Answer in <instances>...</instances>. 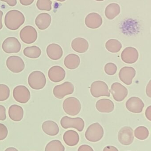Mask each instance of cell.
<instances>
[{"label":"cell","mask_w":151,"mask_h":151,"mask_svg":"<svg viewBox=\"0 0 151 151\" xmlns=\"http://www.w3.org/2000/svg\"><path fill=\"white\" fill-rule=\"evenodd\" d=\"M25 19L22 12L17 10H12L6 13L4 24L9 30L16 31L25 23Z\"/></svg>","instance_id":"6da1fadb"},{"label":"cell","mask_w":151,"mask_h":151,"mask_svg":"<svg viewBox=\"0 0 151 151\" xmlns=\"http://www.w3.org/2000/svg\"><path fill=\"white\" fill-rule=\"evenodd\" d=\"M104 129L98 122L93 123L87 129L85 136L87 140L92 142H99L104 136Z\"/></svg>","instance_id":"7a4b0ae2"},{"label":"cell","mask_w":151,"mask_h":151,"mask_svg":"<svg viewBox=\"0 0 151 151\" xmlns=\"http://www.w3.org/2000/svg\"><path fill=\"white\" fill-rule=\"evenodd\" d=\"M47 80L44 73L40 71H35L28 77L29 86L34 90H41L46 85Z\"/></svg>","instance_id":"3957f363"},{"label":"cell","mask_w":151,"mask_h":151,"mask_svg":"<svg viewBox=\"0 0 151 151\" xmlns=\"http://www.w3.org/2000/svg\"><path fill=\"white\" fill-rule=\"evenodd\" d=\"M63 107L66 113L71 116H75L80 112L81 104L78 99L71 97L64 100Z\"/></svg>","instance_id":"277c9868"},{"label":"cell","mask_w":151,"mask_h":151,"mask_svg":"<svg viewBox=\"0 0 151 151\" xmlns=\"http://www.w3.org/2000/svg\"><path fill=\"white\" fill-rule=\"evenodd\" d=\"M60 124L64 129L72 128L79 132H82L85 127L84 120L79 117L72 118L68 116H64L60 120Z\"/></svg>","instance_id":"5b68a950"},{"label":"cell","mask_w":151,"mask_h":151,"mask_svg":"<svg viewBox=\"0 0 151 151\" xmlns=\"http://www.w3.org/2000/svg\"><path fill=\"white\" fill-rule=\"evenodd\" d=\"M90 91L92 96L95 98L111 96L108 85L103 81L93 82L90 86Z\"/></svg>","instance_id":"8992f818"},{"label":"cell","mask_w":151,"mask_h":151,"mask_svg":"<svg viewBox=\"0 0 151 151\" xmlns=\"http://www.w3.org/2000/svg\"><path fill=\"white\" fill-rule=\"evenodd\" d=\"M20 37L24 43L32 44L37 40L38 34L36 29L33 27L27 25L23 27L20 31Z\"/></svg>","instance_id":"52a82bcc"},{"label":"cell","mask_w":151,"mask_h":151,"mask_svg":"<svg viewBox=\"0 0 151 151\" xmlns=\"http://www.w3.org/2000/svg\"><path fill=\"white\" fill-rule=\"evenodd\" d=\"M74 91V86L70 82L66 81L60 85H56L53 89L54 96L58 99H62L65 96L71 95Z\"/></svg>","instance_id":"ba28073f"},{"label":"cell","mask_w":151,"mask_h":151,"mask_svg":"<svg viewBox=\"0 0 151 151\" xmlns=\"http://www.w3.org/2000/svg\"><path fill=\"white\" fill-rule=\"evenodd\" d=\"M6 66L12 72L18 73L24 70L25 68V64L20 57L13 55L7 58Z\"/></svg>","instance_id":"9c48e42d"},{"label":"cell","mask_w":151,"mask_h":151,"mask_svg":"<svg viewBox=\"0 0 151 151\" xmlns=\"http://www.w3.org/2000/svg\"><path fill=\"white\" fill-rule=\"evenodd\" d=\"M20 42L16 37H9L6 38L2 44V48L7 54L17 53L21 50Z\"/></svg>","instance_id":"30bf717a"},{"label":"cell","mask_w":151,"mask_h":151,"mask_svg":"<svg viewBox=\"0 0 151 151\" xmlns=\"http://www.w3.org/2000/svg\"><path fill=\"white\" fill-rule=\"evenodd\" d=\"M13 97L17 102L25 104L30 100L31 94L29 89L26 86L18 85L13 89Z\"/></svg>","instance_id":"8fae6325"},{"label":"cell","mask_w":151,"mask_h":151,"mask_svg":"<svg viewBox=\"0 0 151 151\" xmlns=\"http://www.w3.org/2000/svg\"><path fill=\"white\" fill-rule=\"evenodd\" d=\"M134 139V130L130 127H123L119 131L118 140L122 145H130L133 143Z\"/></svg>","instance_id":"7c38bea8"},{"label":"cell","mask_w":151,"mask_h":151,"mask_svg":"<svg viewBox=\"0 0 151 151\" xmlns=\"http://www.w3.org/2000/svg\"><path fill=\"white\" fill-rule=\"evenodd\" d=\"M111 92L114 100L117 102L123 101L128 95V91L126 88L118 82H115L112 84Z\"/></svg>","instance_id":"4fadbf2b"},{"label":"cell","mask_w":151,"mask_h":151,"mask_svg":"<svg viewBox=\"0 0 151 151\" xmlns=\"http://www.w3.org/2000/svg\"><path fill=\"white\" fill-rule=\"evenodd\" d=\"M139 58V53L136 49L129 47L125 48L121 54V58L123 62L127 64L136 63Z\"/></svg>","instance_id":"5bb4252c"},{"label":"cell","mask_w":151,"mask_h":151,"mask_svg":"<svg viewBox=\"0 0 151 151\" xmlns=\"http://www.w3.org/2000/svg\"><path fill=\"white\" fill-rule=\"evenodd\" d=\"M127 110L134 113H140L142 112L144 104L142 100L137 97H132L126 104Z\"/></svg>","instance_id":"9a60e30c"},{"label":"cell","mask_w":151,"mask_h":151,"mask_svg":"<svg viewBox=\"0 0 151 151\" xmlns=\"http://www.w3.org/2000/svg\"><path fill=\"white\" fill-rule=\"evenodd\" d=\"M136 71L133 67L125 66L122 67L119 73V77L121 81L126 85L132 84V81L136 76Z\"/></svg>","instance_id":"2e32d148"},{"label":"cell","mask_w":151,"mask_h":151,"mask_svg":"<svg viewBox=\"0 0 151 151\" xmlns=\"http://www.w3.org/2000/svg\"><path fill=\"white\" fill-rule=\"evenodd\" d=\"M102 17L96 12H91L87 15L85 19L86 26L90 29L99 28L103 24Z\"/></svg>","instance_id":"e0dca14e"},{"label":"cell","mask_w":151,"mask_h":151,"mask_svg":"<svg viewBox=\"0 0 151 151\" xmlns=\"http://www.w3.org/2000/svg\"><path fill=\"white\" fill-rule=\"evenodd\" d=\"M48 76L51 81L59 82L64 79L66 76L65 71L61 66L55 65L49 70Z\"/></svg>","instance_id":"ac0fdd59"},{"label":"cell","mask_w":151,"mask_h":151,"mask_svg":"<svg viewBox=\"0 0 151 151\" xmlns=\"http://www.w3.org/2000/svg\"><path fill=\"white\" fill-rule=\"evenodd\" d=\"M47 55L52 60H58L63 56V50L61 46L56 43H51L46 49Z\"/></svg>","instance_id":"d6986e66"},{"label":"cell","mask_w":151,"mask_h":151,"mask_svg":"<svg viewBox=\"0 0 151 151\" xmlns=\"http://www.w3.org/2000/svg\"><path fill=\"white\" fill-rule=\"evenodd\" d=\"M51 17L48 13H41L39 14L35 19V24L40 30H46L50 25Z\"/></svg>","instance_id":"ffe728a7"},{"label":"cell","mask_w":151,"mask_h":151,"mask_svg":"<svg viewBox=\"0 0 151 151\" xmlns=\"http://www.w3.org/2000/svg\"><path fill=\"white\" fill-rule=\"evenodd\" d=\"M96 108L100 112L109 113L114 110V105L112 100L107 99H103L96 102Z\"/></svg>","instance_id":"44dd1931"},{"label":"cell","mask_w":151,"mask_h":151,"mask_svg":"<svg viewBox=\"0 0 151 151\" xmlns=\"http://www.w3.org/2000/svg\"><path fill=\"white\" fill-rule=\"evenodd\" d=\"M89 43L86 39L82 38H76L72 42V47L75 52L84 53L89 49Z\"/></svg>","instance_id":"7402d4cb"},{"label":"cell","mask_w":151,"mask_h":151,"mask_svg":"<svg viewBox=\"0 0 151 151\" xmlns=\"http://www.w3.org/2000/svg\"><path fill=\"white\" fill-rule=\"evenodd\" d=\"M42 129L46 134L50 136L57 135L59 132L58 125L53 121L48 120L44 122L42 125Z\"/></svg>","instance_id":"603a6c76"},{"label":"cell","mask_w":151,"mask_h":151,"mask_svg":"<svg viewBox=\"0 0 151 151\" xmlns=\"http://www.w3.org/2000/svg\"><path fill=\"white\" fill-rule=\"evenodd\" d=\"M24 110L20 106L17 104L12 105L9 107V116L12 120L20 122L22 120L24 117Z\"/></svg>","instance_id":"cb8c5ba5"},{"label":"cell","mask_w":151,"mask_h":151,"mask_svg":"<svg viewBox=\"0 0 151 151\" xmlns=\"http://www.w3.org/2000/svg\"><path fill=\"white\" fill-rule=\"evenodd\" d=\"M63 140L68 146H74L79 143V136L78 133L74 130H67L64 134Z\"/></svg>","instance_id":"d4e9b609"},{"label":"cell","mask_w":151,"mask_h":151,"mask_svg":"<svg viewBox=\"0 0 151 151\" xmlns=\"http://www.w3.org/2000/svg\"><path fill=\"white\" fill-rule=\"evenodd\" d=\"M80 59L78 55L71 54L66 56L64 60L65 66L69 70H75L80 65Z\"/></svg>","instance_id":"484cf974"},{"label":"cell","mask_w":151,"mask_h":151,"mask_svg":"<svg viewBox=\"0 0 151 151\" xmlns=\"http://www.w3.org/2000/svg\"><path fill=\"white\" fill-rule=\"evenodd\" d=\"M121 12L120 5L117 3H111L106 6L105 14L108 19H114L116 17L119 15Z\"/></svg>","instance_id":"4316f807"},{"label":"cell","mask_w":151,"mask_h":151,"mask_svg":"<svg viewBox=\"0 0 151 151\" xmlns=\"http://www.w3.org/2000/svg\"><path fill=\"white\" fill-rule=\"evenodd\" d=\"M41 52L40 47L35 46L27 47L23 50L24 55L32 59H35L40 57Z\"/></svg>","instance_id":"83f0119b"},{"label":"cell","mask_w":151,"mask_h":151,"mask_svg":"<svg viewBox=\"0 0 151 151\" xmlns=\"http://www.w3.org/2000/svg\"><path fill=\"white\" fill-rule=\"evenodd\" d=\"M105 48L107 50L111 53H118L121 50L122 44L118 40L111 39L106 42Z\"/></svg>","instance_id":"f1b7e54d"},{"label":"cell","mask_w":151,"mask_h":151,"mask_svg":"<svg viewBox=\"0 0 151 151\" xmlns=\"http://www.w3.org/2000/svg\"><path fill=\"white\" fill-rule=\"evenodd\" d=\"M65 147L58 140L51 141L46 145L45 151H65Z\"/></svg>","instance_id":"f546056e"},{"label":"cell","mask_w":151,"mask_h":151,"mask_svg":"<svg viewBox=\"0 0 151 151\" xmlns=\"http://www.w3.org/2000/svg\"><path fill=\"white\" fill-rule=\"evenodd\" d=\"M134 134L137 139L140 140H144L149 137L150 132L146 127L141 126L135 129Z\"/></svg>","instance_id":"4dcf8cb0"},{"label":"cell","mask_w":151,"mask_h":151,"mask_svg":"<svg viewBox=\"0 0 151 151\" xmlns=\"http://www.w3.org/2000/svg\"><path fill=\"white\" fill-rule=\"evenodd\" d=\"M52 2L51 0H37L36 7L41 11H50L52 9Z\"/></svg>","instance_id":"1f68e13d"},{"label":"cell","mask_w":151,"mask_h":151,"mask_svg":"<svg viewBox=\"0 0 151 151\" xmlns=\"http://www.w3.org/2000/svg\"><path fill=\"white\" fill-rule=\"evenodd\" d=\"M10 96V89L7 85L0 84V101L2 102L8 99Z\"/></svg>","instance_id":"d6a6232c"},{"label":"cell","mask_w":151,"mask_h":151,"mask_svg":"<svg viewBox=\"0 0 151 151\" xmlns=\"http://www.w3.org/2000/svg\"><path fill=\"white\" fill-rule=\"evenodd\" d=\"M117 70L118 67L117 65L113 63H108L105 66V72L106 74L109 75H114L117 72Z\"/></svg>","instance_id":"836d02e7"},{"label":"cell","mask_w":151,"mask_h":151,"mask_svg":"<svg viewBox=\"0 0 151 151\" xmlns=\"http://www.w3.org/2000/svg\"><path fill=\"white\" fill-rule=\"evenodd\" d=\"M8 134V130L7 127L3 124L0 123V141L5 139Z\"/></svg>","instance_id":"e575fe53"},{"label":"cell","mask_w":151,"mask_h":151,"mask_svg":"<svg viewBox=\"0 0 151 151\" xmlns=\"http://www.w3.org/2000/svg\"><path fill=\"white\" fill-rule=\"evenodd\" d=\"M6 119V109L4 106L0 105V121H4Z\"/></svg>","instance_id":"d590c367"},{"label":"cell","mask_w":151,"mask_h":151,"mask_svg":"<svg viewBox=\"0 0 151 151\" xmlns=\"http://www.w3.org/2000/svg\"><path fill=\"white\" fill-rule=\"evenodd\" d=\"M78 151H94L91 146L87 145H83L79 147Z\"/></svg>","instance_id":"8d00e7d4"},{"label":"cell","mask_w":151,"mask_h":151,"mask_svg":"<svg viewBox=\"0 0 151 151\" xmlns=\"http://www.w3.org/2000/svg\"><path fill=\"white\" fill-rule=\"evenodd\" d=\"M0 1L6 3L9 6L11 7L16 6L17 4V0H0Z\"/></svg>","instance_id":"74e56055"},{"label":"cell","mask_w":151,"mask_h":151,"mask_svg":"<svg viewBox=\"0 0 151 151\" xmlns=\"http://www.w3.org/2000/svg\"><path fill=\"white\" fill-rule=\"evenodd\" d=\"M35 0H19L20 2L24 6H29L32 4Z\"/></svg>","instance_id":"f35d334b"},{"label":"cell","mask_w":151,"mask_h":151,"mask_svg":"<svg viewBox=\"0 0 151 151\" xmlns=\"http://www.w3.org/2000/svg\"><path fill=\"white\" fill-rule=\"evenodd\" d=\"M145 116L149 121H151V106H150L145 111Z\"/></svg>","instance_id":"ab89813d"},{"label":"cell","mask_w":151,"mask_h":151,"mask_svg":"<svg viewBox=\"0 0 151 151\" xmlns=\"http://www.w3.org/2000/svg\"><path fill=\"white\" fill-rule=\"evenodd\" d=\"M103 151H119L116 147L113 146H107L105 147Z\"/></svg>","instance_id":"60d3db41"},{"label":"cell","mask_w":151,"mask_h":151,"mask_svg":"<svg viewBox=\"0 0 151 151\" xmlns=\"http://www.w3.org/2000/svg\"><path fill=\"white\" fill-rule=\"evenodd\" d=\"M146 94L150 98L151 97V81H150L146 87Z\"/></svg>","instance_id":"b9f144b4"},{"label":"cell","mask_w":151,"mask_h":151,"mask_svg":"<svg viewBox=\"0 0 151 151\" xmlns=\"http://www.w3.org/2000/svg\"><path fill=\"white\" fill-rule=\"evenodd\" d=\"M3 15V12L2 11L0 10V30L3 28L2 19Z\"/></svg>","instance_id":"7bdbcfd3"},{"label":"cell","mask_w":151,"mask_h":151,"mask_svg":"<svg viewBox=\"0 0 151 151\" xmlns=\"http://www.w3.org/2000/svg\"><path fill=\"white\" fill-rule=\"evenodd\" d=\"M4 151H19L16 148L14 147H9L7 148Z\"/></svg>","instance_id":"ee69618b"},{"label":"cell","mask_w":151,"mask_h":151,"mask_svg":"<svg viewBox=\"0 0 151 151\" xmlns=\"http://www.w3.org/2000/svg\"><path fill=\"white\" fill-rule=\"evenodd\" d=\"M55 1H56L59 2H64L66 1V0H55Z\"/></svg>","instance_id":"f6af8a7d"},{"label":"cell","mask_w":151,"mask_h":151,"mask_svg":"<svg viewBox=\"0 0 151 151\" xmlns=\"http://www.w3.org/2000/svg\"><path fill=\"white\" fill-rule=\"evenodd\" d=\"M95 1H104V0H95Z\"/></svg>","instance_id":"bcb514c9"}]
</instances>
